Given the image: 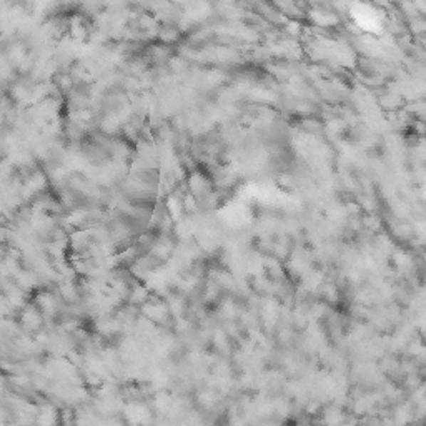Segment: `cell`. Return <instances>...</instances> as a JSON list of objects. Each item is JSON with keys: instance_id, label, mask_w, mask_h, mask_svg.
<instances>
[{"instance_id": "1", "label": "cell", "mask_w": 426, "mask_h": 426, "mask_svg": "<svg viewBox=\"0 0 426 426\" xmlns=\"http://www.w3.org/2000/svg\"><path fill=\"white\" fill-rule=\"evenodd\" d=\"M350 418L348 410L346 406L333 403V401H328V403H323L321 406L318 416L313 421V425L320 426H341L345 425Z\"/></svg>"}, {"instance_id": "2", "label": "cell", "mask_w": 426, "mask_h": 426, "mask_svg": "<svg viewBox=\"0 0 426 426\" xmlns=\"http://www.w3.org/2000/svg\"><path fill=\"white\" fill-rule=\"evenodd\" d=\"M37 426H61V410L53 405H43L37 410L36 415Z\"/></svg>"}]
</instances>
